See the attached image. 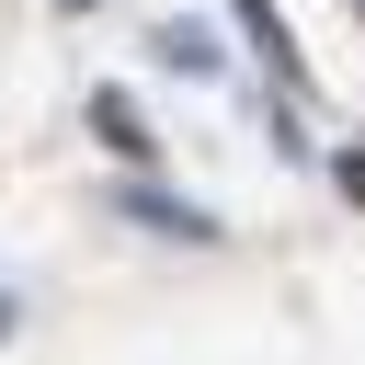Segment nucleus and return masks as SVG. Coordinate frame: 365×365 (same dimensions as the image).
Instances as JSON below:
<instances>
[{
    "mask_svg": "<svg viewBox=\"0 0 365 365\" xmlns=\"http://www.w3.org/2000/svg\"><path fill=\"white\" fill-rule=\"evenodd\" d=\"M331 171H342V194H354V205H365V148H342V160H331Z\"/></svg>",
    "mask_w": 365,
    "mask_h": 365,
    "instance_id": "obj_1",
    "label": "nucleus"
}]
</instances>
